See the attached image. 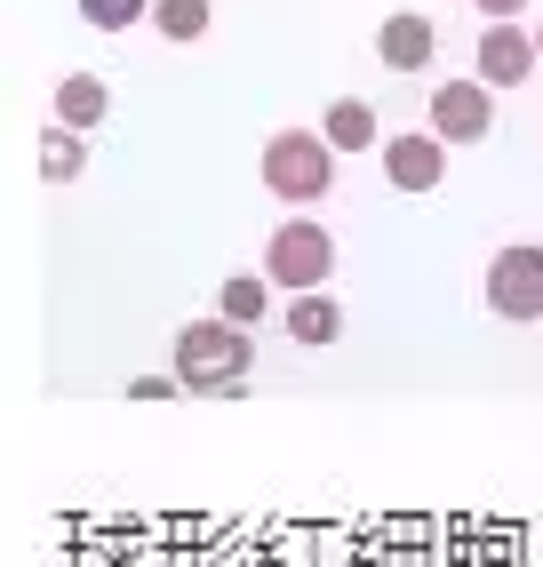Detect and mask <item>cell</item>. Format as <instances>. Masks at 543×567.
I'll return each mask as SVG.
<instances>
[{
  "instance_id": "cell-7",
  "label": "cell",
  "mask_w": 543,
  "mask_h": 567,
  "mask_svg": "<svg viewBox=\"0 0 543 567\" xmlns=\"http://www.w3.org/2000/svg\"><path fill=\"white\" fill-rule=\"evenodd\" d=\"M383 176L400 184V193H440V176H448V144L432 128H416V136H383Z\"/></svg>"
},
{
  "instance_id": "cell-10",
  "label": "cell",
  "mask_w": 543,
  "mask_h": 567,
  "mask_svg": "<svg viewBox=\"0 0 543 567\" xmlns=\"http://www.w3.org/2000/svg\"><path fill=\"white\" fill-rule=\"evenodd\" d=\"M104 112H112V89L96 81V72H64V81H57V128H81L89 136Z\"/></svg>"
},
{
  "instance_id": "cell-9",
  "label": "cell",
  "mask_w": 543,
  "mask_h": 567,
  "mask_svg": "<svg viewBox=\"0 0 543 567\" xmlns=\"http://www.w3.org/2000/svg\"><path fill=\"white\" fill-rule=\"evenodd\" d=\"M320 136L336 144V153H383V128H376V104L368 96H336L328 121H320Z\"/></svg>"
},
{
  "instance_id": "cell-16",
  "label": "cell",
  "mask_w": 543,
  "mask_h": 567,
  "mask_svg": "<svg viewBox=\"0 0 543 567\" xmlns=\"http://www.w3.org/2000/svg\"><path fill=\"white\" fill-rule=\"evenodd\" d=\"M184 384H176V368L168 375H136V384H129V400H176Z\"/></svg>"
},
{
  "instance_id": "cell-1",
  "label": "cell",
  "mask_w": 543,
  "mask_h": 567,
  "mask_svg": "<svg viewBox=\"0 0 543 567\" xmlns=\"http://www.w3.org/2000/svg\"><path fill=\"white\" fill-rule=\"evenodd\" d=\"M168 368H176L184 392H240L248 368H256V344H248V328H232V320H192V328H176Z\"/></svg>"
},
{
  "instance_id": "cell-17",
  "label": "cell",
  "mask_w": 543,
  "mask_h": 567,
  "mask_svg": "<svg viewBox=\"0 0 543 567\" xmlns=\"http://www.w3.org/2000/svg\"><path fill=\"white\" fill-rule=\"evenodd\" d=\"M472 9H480V17H488V24H512V17H520V9H527V0H472Z\"/></svg>"
},
{
  "instance_id": "cell-2",
  "label": "cell",
  "mask_w": 543,
  "mask_h": 567,
  "mask_svg": "<svg viewBox=\"0 0 543 567\" xmlns=\"http://www.w3.org/2000/svg\"><path fill=\"white\" fill-rule=\"evenodd\" d=\"M264 184H272V200H328L336 144L320 128H280V136L264 144Z\"/></svg>"
},
{
  "instance_id": "cell-15",
  "label": "cell",
  "mask_w": 543,
  "mask_h": 567,
  "mask_svg": "<svg viewBox=\"0 0 543 567\" xmlns=\"http://www.w3.org/2000/svg\"><path fill=\"white\" fill-rule=\"evenodd\" d=\"M81 17H89L96 32H129L136 17H152V0H81Z\"/></svg>"
},
{
  "instance_id": "cell-5",
  "label": "cell",
  "mask_w": 543,
  "mask_h": 567,
  "mask_svg": "<svg viewBox=\"0 0 543 567\" xmlns=\"http://www.w3.org/2000/svg\"><path fill=\"white\" fill-rule=\"evenodd\" d=\"M535 64H543L535 32L512 17V24H488V32H480V49H472V81H488V89H520V81H535Z\"/></svg>"
},
{
  "instance_id": "cell-3",
  "label": "cell",
  "mask_w": 543,
  "mask_h": 567,
  "mask_svg": "<svg viewBox=\"0 0 543 567\" xmlns=\"http://www.w3.org/2000/svg\"><path fill=\"white\" fill-rule=\"evenodd\" d=\"M328 272H336V233H328V224L288 216L280 233L264 240V280H272V288L313 296V288H328Z\"/></svg>"
},
{
  "instance_id": "cell-18",
  "label": "cell",
  "mask_w": 543,
  "mask_h": 567,
  "mask_svg": "<svg viewBox=\"0 0 543 567\" xmlns=\"http://www.w3.org/2000/svg\"><path fill=\"white\" fill-rule=\"evenodd\" d=\"M535 49H543V17H535Z\"/></svg>"
},
{
  "instance_id": "cell-8",
  "label": "cell",
  "mask_w": 543,
  "mask_h": 567,
  "mask_svg": "<svg viewBox=\"0 0 543 567\" xmlns=\"http://www.w3.org/2000/svg\"><path fill=\"white\" fill-rule=\"evenodd\" d=\"M432 49H440V32H432V17H423V9H400V17L376 24L383 72H423V64H432Z\"/></svg>"
},
{
  "instance_id": "cell-13",
  "label": "cell",
  "mask_w": 543,
  "mask_h": 567,
  "mask_svg": "<svg viewBox=\"0 0 543 567\" xmlns=\"http://www.w3.org/2000/svg\"><path fill=\"white\" fill-rule=\"evenodd\" d=\"M152 24H161V41H201V32L216 24V9H208V0H152Z\"/></svg>"
},
{
  "instance_id": "cell-6",
  "label": "cell",
  "mask_w": 543,
  "mask_h": 567,
  "mask_svg": "<svg viewBox=\"0 0 543 567\" xmlns=\"http://www.w3.org/2000/svg\"><path fill=\"white\" fill-rule=\"evenodd\" d=\"M495 128V89L488 81H440L432 89V136L440 144H480Z\"/></svg>"
},
{
  "instance_id": "cell-4",
  "label": "cell",
  "mask_w": 543,
  "mask_h": 567,
  "mask_svg": "<svg viewBox=\"0 0 543 567\" xmlns=\"http://www.w3.org/2000/svg\"><path fill=\"white\" fill-rule=\"evenodd\" d=\"M488 312L512 320V328L543 320V248L535 240H512V248L488 256Z\"/></svg>"
},
{
  "instance_id": "cell-14",
  "label": "cell",
  "mask_w": 543,
  "mask_h": 567,
  "mask_svg": "<svg viewBox=\"0 0 543 567\" xmlns=\"http://www.w3.org/2000/svg\"><path fill=\"white\" fill-rule=\"evenodd\" d=\"M81 168H89V144H81V128H49V136H41V176H49V184H72Z\"/></svg>"
},
{
  "instance_id": "cell-11",
  "label": "cell",
  "mask_w": 543,
  "mask_h": 567,
  "mask_svg": "<svg viewBox=\"0 0 543 567\" xmlns=\"http://www.w3.org/2000/svg\"><path fill=\"white\" fill-rule=\"evenodd\" d=\"M280 328L296 336V344H336V336H344V305L328 288H313V296H296V305L280 312Z\"/></svg>"
},
{
  "instance_id": "cell-12",
  "label": "cell",
  "mask_w": 543,
  "mask_h": 567,
  "mask_svg": "<svg viewBox=\"0 0 543 567\" xmlns=\"http://www.w3.org/2000/svg\"><path fill=\"white\" fill-rule=\"evenodd\" d=\"M272 312V280L264 272H232L224 288H216V320H232V328H256Z\"/></svg>"
}]
</instances>
